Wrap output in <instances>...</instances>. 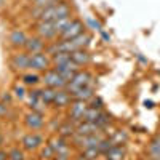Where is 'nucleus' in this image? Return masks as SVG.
<instances>
[{
  "label": "nucleus",
  "instance_id": "f257e3e1",
  "mask_svg": "<svg viewBox=\"0 0 160 160\" xmlns=\"http://www.w3.org/2000/svg\"><path fill=\"white\" fill-rule=\"evenodd\" d=\"M71 16V7L64 2L55 3V5H50L43 10H40V21H45V22H55L61 18H68Z\"/></svg>",
  "mask_w": 160,
  "mask_h": 160
},
{
  "label": "nucleus",
  "instance_id": "f03ea898",
  "mask_svg": "<svg viewBox=\"0 0 160 160\" xmlns=\"http://www.w3.org/2000/svg\"><path fill=\"white\" fill-rule=\"evenodd\" d=\"M43 83L50 88H55V90H62L68 85V80H66L56 69H48L43 74Z\"/></svg>",
  "mask_w": 160,
  "mask_h": 160
},
{
  "label": "nucleus",
  "instance_id": "7ed1b4c3",
  "mask_svg": "<svg viewBox=\"0 0 160 160\" xmlns=\"http://www.w3.org/2000/svg\"><path fill=\"white\" fill-rule=\"evenodd\" d=\"M90 80H91V74L87 72V71H78L69 82L68 85H66V90H68L69 93H74L75 90L78 88H82V87H87L90 83Z\"/></svg>",
  "mask_w": 160,
  "mask_h": 160
},
{
  "label": "nucleus",
  "instance_id": "20e7f679",
  "mask_svg": "<svg viewBox=\"0 0 160 160\" xmlns=\"http://www.w3.org/2000/svg\"><path fill=\"white\" fill-rule=\"evenodd\" d=\"M50 64H51V59L48 58V55H47L45 51L31 55L29 69H34V71H48L50 69Z\"/></svg>",
  "mask_w": 160,
  "mask_h": 160
},
{
  "label": "nucleus",
  "instance_id": "39448f33",
  "mask_svg": "<svg viewBox=\"0 0 160 160\" xmlns=\"http://www.w3.org/2000/svg\"><path fill=\"white\" fill-rule=\"evenodd\" d=\"M83 32H85L83 22L80 21V19H72L71 24L66 28V31L61 34V38H62V40H72V38L78 37L80 34H83Z\"/></svg>",
  "mask_w": 160,
  "mask_h": 160
},
{
  "label": "nucleus",
  "instance_id": "423d86ee",
  "mask_svg": "<svg viewBox=\"0 0 160 160\" xmlns=\"http://www.w3.org/2000/svg\"><path fill=\"white\" fill-rule=\"evenodd\" d=\"M88 109L87 106V101H74L71 104V112H69V117L75 122H83V117H85V112Z\"/></svg>",
  "mask_w": 160,
  "mask_h": 160
},
{
  "label": "nucleus",
  "instance_id": "0eeeda50",
  "mask_svg": "<svg viewBox=\"0 0 160 160\" xmlns=\"http://www.w3.org/2000/svg\"><path fill=\"white\" fill-rule=\"evenodd\" d=\"M35 29H37V34L40 38H43V40H50V38H55L58 34L55 31V26H53V22H45V21H38L37 26H35Z\"/></svg>",
  "mask_w": 160,
  "mask_h": 160
},
{
  "label": "nucleus",
  "instance_id": "6e6552de",
  "mask_svg": "<svg viewBox=\"0 0 160 160\" xmlns=\"http://www.w3.org/2000/svg\"><path fill=\"white\" fill-rule=\"evenodd\" d=\"M102 138L96 136V135H90V136H83V135H77L75 133V138H74V142L77 146L83 149H88V148H98V144L101 142Z\"/></svg>",
  "mask_w": 160,
  "mask_h": 160
},
{
  "label": "nucleus",
  "instance_id": "1a4fd4ad",
  "mask_svg": "<svg viewBox=\"0 0 160 160\" xmlns=\"http://www.w3.org/2000/svg\"><path fill=\"white\" fill-rule=\"evenodd\" d=\"M11 68L15 71H26L29 69V64H31V55L29 53H18L11 58Z\"/></svg>",
  "mask_w": 160,
  "mask_h": 160
},
{
  "label": "nucleus",
  "instance_id": "9d476101",
  "mask_svg": "<svg viewBox=\"0 0 160 160\" xmlns=\"http://www.w3.org/2000/svg\"><path fill=\"white\" fill-rule=\"evenodd\" d=\"M24 48H26V53H29V55H34V53H42L43 50H47L45 40L40 38V37L28 38V42H26Z\"/></svg>",
  "mask_w": 160,
  "mask_h": 160
},
{
  "label": "nucleus",
  "instance_id": "9b49d317",
  "mask_svg": "<svg viewBox=\"0 0 160 160\" xmlns=\"http://www.w3.org/2000/svg\"><path fill=\"white\" fill-rule=\"evenodd\" d=\"M24 122H26V125H28V128H31V130H40L43 127L45 120H43V115L40 112L32 111V112H29L28 115H26Z\"/></svg>",
  "mask_w": 160,
  "mask_h": 160
},
{
  "label": "nucleus",
  "instance_id": "f8f14e48",
  "mask_svg": "<svg viewBox=\"0 0 160 160\" xmlns=\"http://www.w3.org/2000/svg\"><path fill=\"white\" fill-rule=\"evenodd\" d=\"M101 128L98 127V123L95 122H80L77 125V135H83V136H90V135H96Z\"/></svg>",
  "mask_w": 160,
  "mask_h": 160
},
{
  "label": "nucleus",
  "instance_id": "ddd939ff",
  "mask_svg": "<svg viewBox=\"0 0 160 160\" xmlns=\"http://www.w3.org/2000/svg\"><path fill=\"white\" fill-rule=\"evenodd\" d=\"M22 148L28 149V151H34L37 149L40 144H42V138H40V135H37V133H29V135H26L21 141Z\"/></svg>",
  "mask_w": 160,
  "mask_h": 160
},
{
  "label": "nucleus",
  "instance_id": "4468645a",
  "mask_svg": "<svg viewBox=\"0 0 160 160\" xmlns=\"http://www.w3.org/2000/svg\"><path fill=\"white\" fill-rule=\"evenodd\" d=\"M50 146L53 148V151L56 152V155H69V148L66 144L62 136H56L50 141Z\"/></svg>",
  "mask_w": 160,
  "mask_h": 160
},
{
  "label": "nucleus",
  "instance_id": "2eb2a0df",
  "mask_svg": "<svg viewBox=\"0 0 160 160\" xmlns=\"http://www.w3.org/2000/svg\"><path fill=\"white\" fill-rule=\"evenodd\" d=\"M72 96H71V93L68 90H58L56 91V96H55V102L56 104V108H68V106H71L72 102Z\"/></svg>",
  "mask_w": 160,
  "mask_h": 160
},
{
  "label": "nucleus",
  "instance_id": "dca6fc26",
  "mask_svg": "<svg viewBox=\"0 0 160 160\" xmlns=\"http://www.w3.org/2000/svg\"><path fill=\"white\" fill-rule=\"evenodd\" d=\"M71 59H72V62L77 64V66H85V64L90 62L91 56H90V53H88L85 48H82V50L72 51V53H71Z\"/></svg>",
  "mask_w": 160,
  "mask_h": 160
},
{
  "label": "nucleus",
  "instance_id": "f3484780",
  "mask_svg": "<svg viewBox=\"0 0 160 160\" xmlns=\"http://www.w3.org/2000/svg\"><path fill=\"white\" fill-rule=\"evenodd\" d=\"M66 80H68V82H69V80L78 72V66L77 64H74L72 61L71 62H68V64H64V66H58V68H55Z\"/></svg>",
  "mask_w": 160,
  "mask_h": 160
},
{
  "label": "nucleus",
  "instance_id": "a211bd4d",
  "mask_svg": "<svg viewBox=\"0 0 160 160\" xmlns=\"http://www.w3.org/2000/svg\"><path fill=\"white\" fill-rule=\"evenodd\" d=\"M71 96L74 101H88L91 99L93 96H95V93H93V88L91 87H82V88H78L75 90L74 93H71Z\"/></svg>",
  "mask_w": 160,
  "mask_h": 160
},
{
  "label": "nucleus",
  "instance_id": "6ab92c4d",
  "mask_svg": "<svg viewBox=\"0 0 160 160\" xmlns=\"http://www.w3.org/2000/svg\"><path fill=\"white\" fill-rule=\"evenodd\" d=\"M69 42H71V45H72V50H74V51H75V50H82V48L88 47V43L91 42V35H90V34H87V32H83V34H80L78 37H75V38L69 40Z\"/></svg>",
  "mask_w": 160,
  "mask_h": 160
},
{
  "label": "nucleus",
  "instance_id": "aec40b11",
  "mask_svg": "<svg viewBox=\"0 0 160 160\" xmlns=\"http://www.w3.org/2000/svg\"><path fill=\"white\" fill-rule=\"evenodd\" d=\"M10 42L13 47H24L26 42H28V35L24 34V31L21 29H15L10 34Z\"/></svg>",
  "mask_w": 160,
  "mask_h": 160
},
{
  "label": "nucleus",
  "instance_id": "412c9836",
  "mask_svg": "<svg viewBox=\"0 0 160 160\" xmlns=\"http://www.w3.org/2000/svg\"><path fill=\"white\" fill-rule=\"evenodd\" d=\"M149 155L152 160H160V136L154 138L149 144Z\"/></svg>",
  "mask_w": 160,
  "mask_h": 160
},
{
  "label": "nucleus",
  "instance_id": "4be33fe9",
  "mask_svg": "<svg viewBox=\"0 0 160 160\" xmlns=\"http://www.w3.org/2000/svg\"><path fill=\"white\" fill-rule=\"evenodd\" d=\"M56 91H58V90H55V88H50V87H47L45 90H42V91H40V99H42V101H43L45 104H51L53 101H55Z\"/></svg>",
  "mask_w": 160,
  "mask_h": 160
},
{
  "label": "nucleus",
  "instance_id": "5701e85b",
  "mask_svg": "<svg viewBox=\"0 0 160 160\" xmlns=\"http://www.w3.org/2000/svg\"><path fill=\"white\" fill-rule=\"evenodd\" d=\"M75 133H77V127H74L71 122H68V123L61 125V127H59V130H58V135H59V136H62V138L74 136Z\"/></svg>",
  "mask_w": 160,
  "mask_h": 160
},
{
  "label": "nucleus",
  "instance_id": "b1692460",
  "mask_svg": "<svg viewBox=\"0 0 160 160\" xmlns=\"http://www.w3.org/2000/svg\"><path fill=\"white\" fill-rule=\"evenodd\" d=\"M72 59H71V53H56V55H53V59H51V62L56 66H64V64H68V62H71Z\"/></svg>",
  "mask_w": 160,
  "mask_h": 160
},
{
  "label": "nucleus",
  "instance_id": "393cba45",
  "mask_svg": "<svg viewBox=\"0 0 160 160\" xmlns=\"http://www.w3.org/2000/svg\"><path fill=\"white\" fill-rule=\"evenodd\" d=\"M108 155V158L109 160H123V157H125V149L122 148V146H114V148L106 154Z\"/></svg>",
  "mask_w": 160,
  "mask_h": 160
},
{
  "label": "nucleus",
  "instance_id": "a878e982",
  "mask_svg": "<svg viewBox=\"0 0 160 160\" xmlns=\"http://www.w3.org/2000/svg\"><path fill=\"white\" fill-rule=\"evenodd\" d=\"M71 21H72V18H71V16H68V18H61V19H58V21L53 22L56 34H58V35H61V34L66 31V28H68V26L71 24Z\"/></svg>",
  "mask_w": 160,
  "mask_h": 160
},
{
  "label": "nucleus",
  "instance_id": "bb28decb",
  "mask_svg": "<svg viewBox=\"0 0 160 160\" xmlns=\"http://www.w3.org/2000/svg\"><path fill=\"white\" fill-rule=\"evenodd\" d=\"M99 115H101V111L99 109H95V108H90V106H88L83 120H85V122H96Z\"/></svg>",
  "mask_w": 160,
  "mask_h": 160
},
{
  "label": "nucleus",
  "instance_id": "cd10ccee",
  "mask_svg": "<svg viewBox=\"0 0 160 160\" xmlns=\"http://www.w3.org/2000/svg\"><path fill=\"white\" fill-rule=\"evenodd\" d=\"M114 142H112V139H101V142L98 144V151L101 152V154H108L112 148H114Z\"/></svg>",
  "mask_w": 160,
  "mask_h": 160
},
{
  "label": "nucleus",
  "instance_id": "c85d7f7f",
  "mask_svg": "<svg viewBox=\"0 0 160 160\" xmlns=\"http://www.w3.org/2000/svg\"><path fill=\"white\" fill-rule=\"evenodd\" d=\"M40 155H42L43 160H51V158H55V157H56V152L53 151V148H51L50 144H45V148L42 149Z\"/></svg>",
  "mask_w": 160,
  "mask_h": 160
},
{
  "label": "nucleus",
  "instance_id": "c756f323",
  "mask_svg": "<svg viewBox=\"0 0 160 160\" xmlns=\"http://www.w3.org/2000/svg\"><path fill=\"white\" fill-rule=\"evenodd\" d=\"M101 152L98 151V148H88V149H85L83 151V158L85 160H95V158H98V155H99Z\"/></svg>",
  "mask_w": 160,
  "mask_h": 160
},
{
  "label": "nucleus",
  "instance_id": "7c9ffc66",
  "mask_svg": "<svg viewBox=\"0 0 160 160\" xmlns=\"http://www.w3.org/2000/svg\"><path fill=\"white\" fill-rule=\"evenodd\" d=\"M22 80H24L26 85H37L38 83V75L37 74H26L22 77Z\"/></svg>",
  "mask_w": 160,
  "mask_h": 160
},
{
  "label": "nucleus",
  "instance_id": "2f4dec72",
  "mask_svg": "<svg viewBox=\"0 0 160 160\" xmlns=\"http://www.w3.org/2000/svg\"><path fill=\"white\" fill-rule=\"evenodd\" d=\"M8 158L10 160H24V155H22V152L19 149H13V151H10Z\"/></svg>",
  "mask_w": 160,
  "mask_h": 160
},
{
  "label": "nucleus",
  "instance_id": "473e14b6",
  "mask_svg": "<svg viewBox=\"0 0 160 160\" xmlns=\"http://www.w3.org/2000/svg\"><path fill=\"white\" fill-rule=\"evenodd\" d=\"M34 2H35V7H38L40 10L50 7V0H34Z\"/></svg>",
  "mask_w": 160,
  "mask_h": 160
},
{
  "label": "nucleus",
  "instance_id": "72a5a7b5",
  "mask_svg": "<svg viewBox=\"0 0 160 160\" xmlns=\"http://www.w3.org/2000/svg\"><path fill=\"white\" fill-rule=\"evenodd\" d=\"M13 91H15V96H18V98H24V96H26V91H24L22 87H18V85H16Z\"/></svg>",
  "mask_w": 160,
  "mask_h": 160
},
{
  "label": "nucleus",
  "instance_id": "f704fd0d",
  "mask_svg": "<svg viewBox=\"0 0 160 160\" xmlns=\"http://www.w3.org/2000/svg\"><path fill=\"white\" fill-rule=\"evenodd\" d=\"M0 160H8V154L5 151H0Z\"/></svg>",
  "mask_w": 160,
  "mask_h": 160
},
{
  "label": "nucleus",
  "instance_id": "c9c22d12",
  "mask_svg": "<svg viewBox=\"0 0 160 160\" xmlns=\"http://www.w3.org/2000/svg\"><path fill=\"white\" fill-rule=\"evenodd\" d=\"M144 106H146L148 109H152V108H154V102H152V101H144Z\"/></svg>",
  "mask_w": 160,
  "mask_h": 160
},
{
  "label": "nucleus",
  "instance_id": "e433bc0d",
  "mask_svg": "<svg viewBox=\"0 0 160 160\" xmlns=\"http://www.w3.org/2000/svg\"><path fill=\"white\" fill-rule=\"evenodd\" d=\"M62 2V0H50V5H55V3H59Z\"/></svg>",
  "mask_w": 160,
  "mask_h": 160
},
{
  "label": "nucleus",
  "instance_id": "4c0bfd02",
  "mask_svg": "<svg viewBox=\"0 0 160 160\" xmlns=\"http://www.w3.org/2000/svg\"><path fill=\"white\" fill-rule=\"evenodd\" d=\"M2 141H3V139H2V136H0V146H2Z\"/></svg>",
  "mask_w": 160,
  "mask_h": 160
},
{
  "label": "nucleus",
  "instance_id": "58836bf2",
  "mask_svg": "<svg viewBox=\"0 0 160 160\" xmlns=\"http://www.w3.org/2000/svg\"><path fill=\"white\" fill-rule=\"evenodd\" d=\"M2 3H3V0H0V5H2Z\"/></svg>",
  "mask_w": 160,
  "mask_h": 160
},
{
  "label": "nucleus",
  "instance_id": "ea45409f",
  "mask_svg": "<svg viewBox=\"0 0 160 160\" xmlns=\"http://www.w3.org/2000/svg\"><path fill=\"white\" fill-rule=\"evenodd\" d=\"M106 160H109V158H106Z\"/></svg>",
  "mask_w": 160,
  "mask_h": 160
}]
</instances>
